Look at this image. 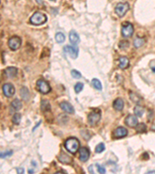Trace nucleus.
Returning a JSON list of instances; mask_svg holds the SVG:
<instances>
[{
    "instance_id": "f257e3e1",
    "label": "nucleus",
    "mask_w": 155,
    "mask_h": 174,
    "mask_svg": "<svg viewBox=\"0 0 155 174\" xmlns=\"http://www.w3.org/2000/svg\"><path fill=\"white\" fill-rule=\"evenodd\" d=\"M79 141L78 138H69L64 142V146L65 149L69 152L70 153L72 154H75L77 153V151L79 149Z\"/></svg>"
},
{
    "instance_id": "f03ea898",
    "label": "nucleus",
    "mask_w": 155,
    "mask_h": 174,
    "mask_svg": "<svg viewBox=\"0 0 155 174\" xmlns=\"http://www.w3.org/2000/svg\"><path fill=\"white\" fill-rule=\"evenodd\" d=\"M47 20H48L47 16L40 12L35 13L29 19V22L31 24L34 25V26H40V25L44 24L47 22Z\"/></svg>"
},
{
    "instance_id": "7ed1b4c3",
    "label": "nucleus",
    "mask_w": 155,
    "mask_h": 174,
    "mask_svg": "<svg viewBox=\"0 0 155 174\" xmlns=\"http://www.w3.org/2000/svg\"><path fill=\"white\" fill-rule=\"evenodd\" d=\"M130 9V5L128 2H119L115 8V12L118 17H124L128 10Z\"/></svg>"
},
{
    "instance_id": "20e7f679",
    "label": "nucleus",
    "mask_w": 155,
    "mask_h": 174,
    "mask_svg": "<svg viewBox=\"0 0 155 174\" xmlns=\"http://www.w3.org/2000/svg\"><path fill=\"white\" fill-rule=\"evenodd\" d=\"M37 88L40 92L44 94H48L51 91V88L49 84L45 81L41 80V79L37 81Z\"/></svg>"
},
{
    "instance_id": "39448f33",
    "label": "nucleus",
    "mask_w": 155,
    "mask_h": 174,
    "mask_svg": "<svg viewBox=\"0 0 155 174\" xmlns=\"http://www.w3.org/2000/svg\"><path fill=\"white\" fill-rule=\"evenodd\" d=\"M101 119V112H92L88 116V122L91 126H95Z\"/></svg>"
},
{
    "instance_id": "423d86ee",
    "label": "nucleus",
    "mask_w": 155,
    "mask_h": 174,
    "mask_svg": "<svg viewBox=\"0 0 155 174\" xmlns=\"http://www.w3.org/2000/svg\"><path fill=\"white\" fill-rule=\"evenodd\" d=\"M22 40L19 36H15L10 38L8 41V45L12 51H17L20 47Z\"/></svg>"
},
{
    "instance_id": "0eeeda50",
    "label": "nucleus",
    "mask_w": 155,
    "mask_h": 174,
    "mask_svg": "<svg viewBox=\"0 0 155 174\" xmlns=\"http://www.w3.org/2000/svg\"><path fill=\"white\" fill-rule=\"evenodd\" d=\"M134 26L130 23H124L122 26V35L124 37H130L134 33Z\"/></svg>"
},
{
    "instance_id": "6e6552de",
    "label": "nucleus",
    "mask_w": 155,
    "mask_h": 174,
    "mask_svg": "<svg viewBox=\"0 0 155 174\" xmlns=\"http://www.w3.org/2000/svg\"><path fill=\"white\" fill-rule=\"evenodd\" d=\"M2 91L6 97L10 98L13 97L15 94V88L12 84L6 83L2 85Z\"/></svg>"
},
{
    "instance_id": "1a4fd4ad",
    "label": "nucleus",
    "mask_w": 155,
    "mask_h": 174,
    "mask_svg": "<svg viewBox=\"0 0 155 174\" xmlns=\"http://www.w3.org/2000/svg\"><path fill=\"white\" fill-rule=\"evenodd\" d=\"M64 51L70 55L72 58L75 59L78 57L79 55V48L76 47H72V46L67 45L64 47Z\"/></svg>"
},
{
    "instance_id": "9d476101",
    "label": "nucleus",
    "mask_w": 155,
    "mask_h": 174,
    "mask_svg": "<svg viewBox=\"0 0 155 174\" xmlns=\"http://www.w3.org/2000/svg\"><path fill=\"white\" fill-rule=\"evenodd\" d=\"M79 160H80L82 162H84V163H85V162H86L87 160L89 159L90 152L87 148H85V147L80 148L79 149Z\"/></svg>"
},
{
    "instance_id": "9b49d317",
    "label": "nucleus",
    "mask_w": 155,
    "mask_h": 174,
    "mask_svg": "<svg viewBox=\"0 0 155 174\" xmlns=\"http://www.w3.org/2000/svg\"><path fill=\"white\" fill-rule=\"evenodd\" d=\"M125 123L129 127L136 128V126L138 124V120H137V118L134 116V115H129L125 119Z\"/></svg>"
},
{
    "instance_id": "f8f14e48",
    "label": "nucleus",
    "mask_w": 155,
    "mask_h": 174,
    "mask_svg": "<svg viewBox=\"0 0 155 174\" xmlns=\"http://www.w3.org/2000/svg\"><path fill=\"white\" fill-rule=\"evenodd\" d=\"M60 107L62 110L65 112L69 113V114H74L75 113V108L71 104H69L67 101H62L60 103Z\"/></svg>"
},
{
    "instance_id": "ddd939ff",
    "label": "nucleus",
    "mask_w": 155,
    "mask_h": 174,
    "mask_svg": "<svg viewBox=\"0 0 155 174\" xmlns=\"http://www.w3.org/2000/svg\"><path fill=\"white\" fill-rule=\"evenodd\" d=\"M128 135V131L126 128L118 127L114 132V136L116 138H121L126 137Z\"/></svg>"
},
{
    "instance_id": "4468645a",
    "label": "nucleus",
    "mask_w": 155,
    "mask_h": 174,
    "mask_svg": "<svg viewBox=\"0 0 155 174\" xmlns=\"http://www.w3.org/2000/svg\"><path fill=\"white\" fill-rule=\"evenodd\" d=\"M17 72H18V70H17V67H9L7 68H6L5 70H4V74H5V75L8 78H15V77L17 76Z\"/></svg>"
},
{
    "instance_id": "2eb2a0df",
    "label": "nucleus",
    "mask_w": 155,
    "mask_h": 174,
    "mask_svg": "<svg viewBox=\"0 0 155 174\" xmlns=\"http://www.w3.org/2000/svg\"><path fill=\"white\" fill-rule=\"evenodd\" d=\"M69 40L74 45H76V44H79L80 42V38H79V34L75 32V31L72 30L71 31L70 33H69Z\"/></svg>"
},
{
    "instance_id": "dca6fc26",
    "label": "nucleus",
    "mask_w": 155,
    "mask_h": 174,
    "mask_svg": "<svg viewBox=\"0 0 155 174\" xmlns=\"http://www.w3.org/2000/svg\"><path fill=\"white\" fill-rule=\"evenodd\" d=\"M130 65V60L127 57H121L119 59V67L120 69H126Z\"/></svg>"
},
{
    "instance_id": "f3484780",
    "label": "nucleus",
    "mask_w": 155,
    "mask_h": 174,
    "mask_svg": "<svg viewBox=\"0 0 155 174\" xmlns=\"http://www.w3.org/2000/svg\"><path fill=\"white\" fill-rule=\"evenodd\" d=\"M124 107V101L122 98H117L113 102V108L116 111H122Z\"/></svg>"
},
{
    "instance_id": "a211bd4d",
    "label": "nucleus",
    "mask_w": 155,
    "mask_h": 174,
    "mask_svg": "<svg viewBox=\"0 0 155 174\" xmlns=\"http://www.w3.org/2000/svg\"><path fill=\"white\" fill-rule=\"evenodd\" d=\"M20 96L23 98L24 101H28L29 99V90L27 89V88L26 87H23L22 88H20Z\"/></svg>"
},
{
    "instance_id": "6ab92c4d",
    "label": "nucleus",
    "mask_w": 155,
    "mask_h": 174,
    "mask_svg": "<svg viewBox=\"0 0 155 174\" xmlns=\"http://www.w3.org/2000/svg\"><path fill=\"white\" fill-rule=\"evenodd\" d=\"M41 109L44 112H48V111L51 110V104H50L49 101H48V100L43 99L42 101H41Z\"/></svg>"
},
{
    "instance_id": "aec40b11",
    "label": "nucleus",
    "mask_w": 155,
    "mask_h": 174,
    "mask_svg": "<svg viewBox=\"0 0 155 174\" xmlns=\"http://www.w3.org/2000/svg\"><path fill=\"white\" fill-rule=\"evenodd\" d=\"M58 159L62 163H65V164H68V163H70L72 160L68 155L65 154V153H61V155H60Z\"/></svg>"
},
{
    "instance_id": "412c9836",
    "label": "nucleus",
    "mask_w": 155,
    "mask_h": 174,
    "mask_svg": "<svg viewBox=\"0 0 155 174\" xmlns=\"http://www.w3.org/2000/svg\"><path fill=\"white\" fill-rule=\"evenodd\" d=\"M22 106H23L22 102L19 99H15L11 103V108L14 111H19L22 108Z\"/></svg>"
},
{
    "instance_id": "4be33fe9",
    "label": "nucleus",
    "mask_w": 155,
    "mask_h": 174,
    "mask_svg": "<svg viewBox=\"0 0 155 174\" xmlns=\"http://www.w3.org/2000/svg\"><path fill=\"white\" fill-rule=\"evenodd\" d=\"M144 112H145V110L141 105H137L134 108V113L137 117H142L143 115L144 114Z\"/></svg>"
},
{
    "instance_id": "5701e85b",
    "label": "nucleus",
    "mask_w": 155,
    "mask_h": 174,
    "mask_svg": "<svg viewBox=\"0 0 155 174\" xmlns=\"http://www.w3.org/2000/svg\"><path fill=\"white\" fill-rule=\"evenodd\" d=\"M144 43H145V40L143 39V38L137 37L134 40V46L136 48H140L144 45Z\"/></svg>"
},
{
    "instance_id": "b1692460",
    "label": "nucleus",
    "mask_w": 155,
    "mask_h": 174,
    "mask_svg": "<svg viewBox=\"0 0 155 174\" xmlns=\"http://www.w3.org/2000/svg\"><path fill=\"white\" fill-rule=\"evenodd\" d=\"M130 98L131 101H132L133 102L137 103V104L141 102V100H142L141 97L139 96L138 94H136V93H134V92H130Z\"/></svg>"
},
{
    "instance_id": "393cba45",
    "label": "nucleus",
    "mask_w": 155,
    "mask_h": 174,
    "mask_svg": "<svg viewBox=\"0 0 155 174\" xmlns=\"http://www.w3.org/2000/svg\"><path fill=\"white\" fill-rule=\"evenodd\" d=\"M136 130L138 133H144L147 131V126L144 123H138L136 126Z\"/></svg>"
},
{
    "instance_id": "a878e982",
    "label": "nucleus",
    "mask_w": 155,
    "mask_h": 174,
    "mask_svg": "<svg viewBox=\"0 0 155 174\" xmlns=\"http://www.w3.org/2000/svg\"><path fill=\"white\" fill-rule=\"evenodd\" d=\"M91 85H92V86L94 87L95 89L99 90V91H101V90L103 89V86H102L101 82H100L98 79H96V78L92 79V81H91Z\"/></svg>"
},
{
    "instance_id": "bb28decb",
    "label": "nucleus",
    "mask_w": 155,
    "mask_h": 174,
    "mask_svg": "<svg viewBox=\"0 0 155 174\" xmlns=\"http://www.w3.org/2000/svg\"><path fill=\"white\" fill-rule=\"evenodd\" d=\"M55 40L59 44H62V43H64V40H65V36L64 35V33L59 32V33H56Z\"/></svg>"
},
{
    "instance_id": "cd10ccee",
    "label": "nucleus",
    "mask_w": 155,
    "mask_h": 174,
    "mask_svg": "<svg viewBox=\"0 0 155 174\" xmlns=\"http://www.w3.org/2000/svg\"><path fill=\"white\" fill-rule=\"evenodd\" d=\"M20 121H21V115H20V113H16V114L13 116L12 122H13V124H15V125H19V124L20 123Z\"/></svg>"
},
{
    "instance_id": "c85d7f7f",
    "label": "nucleus",
    "mask_w": 155,
    "mask_h": 174,
    "mask_svg": "<svg viewBox=\"0 0 155 174\" xmlns=\"http://www.w3.org/2000/svg\"><path fill=\"white\" fill-rule=\"evenodd\" d=\"M105 149H106V147H105L104 143L101 142V143H99V145H97V146L95 147V151L96 153H101L104 151Z\"/></svg>"
},
{
    "instance_id": "c756f323",
    "label": "nucleus",
    "mask_w": 155,
    "mask_h": 174,
    "mask_svg": "<svg viewBox=\"0 0 155 174\" xmlns=\"http://www.w3.org/2000/svg\"><path fill=\"white\" fill-rule=\"evenodd\" d=\"M84 88V85L82 83H80V82H79V83H77L76 85H75V91L76 93H79L81 92V91H82V89H83Z\"/></svg>"
},
{
    "instance_id": "7c9ffc66",
    "label": "nucleus",
    "mask_w": 155,
    "mask_h": 174,
    "mask_svg": "<svg viewBox=\"0 0 155 174\" xmlns=\"http://www.w3.org/2000/svg\"><path fill=\"white\" fill-rule=\"evenodd\" d=\"M72 76L74 78H75V79H79V78H82V74H81L80 72L76 70H72Z\"/></svg>"
},
{
    "instance_id": "2f4dec72",
    "label": "nucleus",
    "mask_w": 155,
    "mask_h": 174,
    "mask_svg": "<svg viewBox=\"0 0 155 174\" xmlns=\"http://www.w3.org/2000/svg\"><path fill=\"white\" fill-rule=\"evenodd\" d=\"M119 47H120L121 49L125 50V49H126L128 47H129L130 44H129V42H128V41L122 40V41H121L120 43H119Z\"/></svg>"
},
{
    "instance_id": "473e14b6",
    "label": "nucleus",
    "mask_w": 155,
    "mask_h": 174,
    "mask_svg": "<svg viewBox=\"0 0 155 174\" xmlns=\"http://www.w3.org/2000/svg\"><path fill=\"white\" fill-rule=\"evenodd\" d=\"M13 153V152L12 150H10V151H6L5 153H1V158H6V157H8V156H12Z\"/></svg>"
},
{
    "instance_id": "72a5a7b5",
    "label": "nucleus",
    "mask_w": 155,
    "mask_h": 174,
    "mask_svg": "<svg viewBox=\"0 0 155 174\" xmlns=\"http://www.w3.org/2000/svg\"><path fill=\"white\" fill-rule=\"evenodd\" d=\"M96 166H97V170H98V172H99V173H106V169H105L104 167H103L102 166H100L99 164H96Z\"/></svg>"
},
{
    "instance_id": "f704fd0d",
    "label": "nucleus",
    "mask_w": 155,
    "mask_h": 174,
    "mask_svg": "<svg viewBox=\"0 0 155 174\" xmlns=\"http://www.w3.org/2000/svg\"><path fill=\"white\" fill-rule=\"evenodd\" d=\"M150 69H151L152 71H153V73H155V60H153V61L150 62Z\"/></svg>"
},
{
    "instance_id": "c9c22d12",
    "label": "nucleus",
    "mask_w": 155,
    "mask_h": 174,
    "mask_svg": "<svg viewBox=\"0 0 155 174\" xmlns=\"http://www.w3.org/2000/svg\"><path fill=\"white\" fill-rule=\"evenodd\" d=\"M17 173H23L24 172V169L23 168H17Z\"/></svg>"
},
{
    "instance_id": "e433bc0d",
    "label": "nucleus",
    "mask_w": 155,
    "mask_h": 174,
    "mask_svg": "<svg viewBox=\"0 0 155 174\" xmlns=\"http://www.w3.org/2000/svg\"><path fill=\"white\" fill-rule=\"evenodd\" d=\"M41 121H40V122H38V123H37V125H36V126H35V127H33V132H34V131H35V130H36V129H37V127H38V126H39V125H41Z\"/></svg>"
},
{
    "instance_id": "4c0bfd02",
    "label": "nucleus",
    "mask_w": 155,
    "mask_h": 174,
    "mask_svg": "<svg viewBox=\"0 0 155 174\" xmlns=\"http://www.w3.org/2000/svg\"><path fill=\"white\" fill-rule=\"evenodd\" d=\"M88 171H89L90 172H91V173H94V171L92 170V166H89V168H88Z\"/></svg>"
},
{
    "instance_id": "58836bf2",
    "label": "nucleus",
    "mask_w": 155,
    "mask_h": 174,
    "mask_svg": "<svg viewBox=\"0 0 155 174\" xmlns=\"http://www.w3.org/2000/svg\"><path fill=\"white\" fill-rule=\"evenodd\" d=\"M38 4H41L42 5L43 3H44V2H43V0H36Z\"/></svg>"
},
{
    "instance_id": "ea45409f",
    "label": "nucleus",
    "mask_w": 155,
    "mask_h": 174,
    "mask_svg": "<svg viewBox=\"0 0 155 174\" xmlns=\"http://www.w3.org/2000/svg\"><path fill=\"white\" fill-rule=\"evenodd\" d=\"M151 130L154 131V132H155V122L153 124V125H152V126H151Z\"/></svg>"
},
{
    "instance_id": "a19ab883",
    "label": "nucleus",
    "mask_w": 155,
    "mask_h": 174,
    "mask_svg": "<svg viewBox=\"0 0 155 174\" xmlns=\"http://www.w3.org/2000/svg\"><path fill=\"white\" fill-rule=\"evenodd\" d=\"M147 173L150 174V173H155V170H151V171H148Z\"/></svg>"
},
{
    "instance_id": "79ce46f5",
    "label": "nucleus",
    "mask_w": 155,
    "mask_h": 174,
    "mask_svg": "<svg viewBox=\"0 0 155 174\" xmlns=\"http://www.w3.org/2000/svg\"><path fill=\"white\" fill-rule=\"evenodd\" d=\"M28 172H29V173H33V172H34V171L32 170V169H29V170H28Z\"/></svg>"
},
{
    "instance_id": "37998d69",
    "label": "nucleus",
    "mask_w": 155,
    "mask_h": 174,
    "mask_svg": "<svg viewBox=\"0 0 155 174\" xmlns=\"http://www.w3.org/2000/svg\"><path fill=\"white\" fill-rule=\"evenodd\" d=\"M51 1H55V0H51Z\"/></svg>"
}]
</instances>
